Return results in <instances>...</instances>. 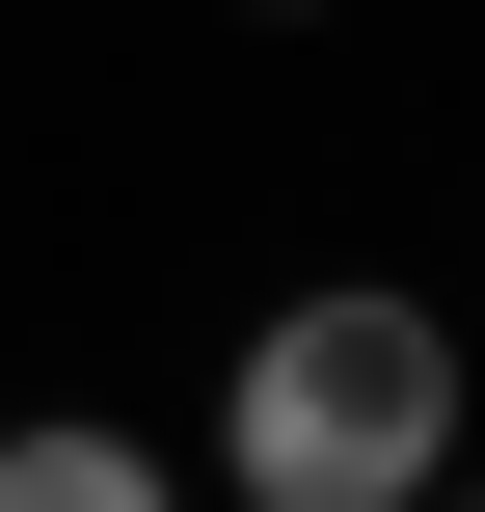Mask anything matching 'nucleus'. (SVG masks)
Masks as SVG:
<instances>
[{"instance_id": "1", "label": "nucleus", "mask_w": 485, "mask_h": 512, "mask_svg": "<svg viewBox=\"0 0 485 512\" xmlns=\"http://www.w3.org/2000/svg\"><path fill=\"white\" fill-rule=\"evenodd\" d=\"M216 486L243 512H432L459 486V324L432 297H270L243 351H216Z\"/></svg>"}, {"instance_id": "2", "label": "nucleus", "mask_w": 485, "mask_h": 512, "mask_svg": "<svg viewBox=\"0 0 485 512\" xmlns=\"http://www.w3.org/2000/svg\"><path fill=\"white\" fill-rule=\"evenodd\" d=\"M0 512H189V459L108 432V405H27V432H0Z\"/></svg>"}, {"instance_id": "3", "label": "nucleus", "mask_w": 485, "mask_h": 512, "mask_svg": "<svg viewBox=\"0 0 485 512\" xmlns=\"http://www.w3.org/2000/svg\"><path fill=\"white\" fill-rule=\"evenodd\" d=\"M432 512H485V486H432Z\"/></svg>"}]
</instances>
